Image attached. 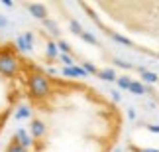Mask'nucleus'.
I'll return each mask as SVG.
<instances>
[{"instance_id": "2", "label": "nucleus", "mask_w": 159, "mask_h": 152, "mask_svg": "<svg viewBox=\"0 0 159 152\" xmlns=\"http://www.w3.org/2000/svg\"><path fill=\"white\" fill-rule=\"evenodd\" d=\"M24 59L26 51L14 40L0 34V136L16 111L24 105Z\"/></svg>"}, {"instance_id": "1", "label": "nucleus", "mask_w": 159, "mask_h": 152, "mask_svg": "<svg viewBox=\"0 0 159 152\" xmlns=\"http://www.w3.org/2000/svg\"><path fill=\"white\" fill-rule=\"evenodd\" d=\"M26 123L2 152H114L124 111L110 95L79 77L57 73L26 53Z\"/></svg>"}]
</instances>
